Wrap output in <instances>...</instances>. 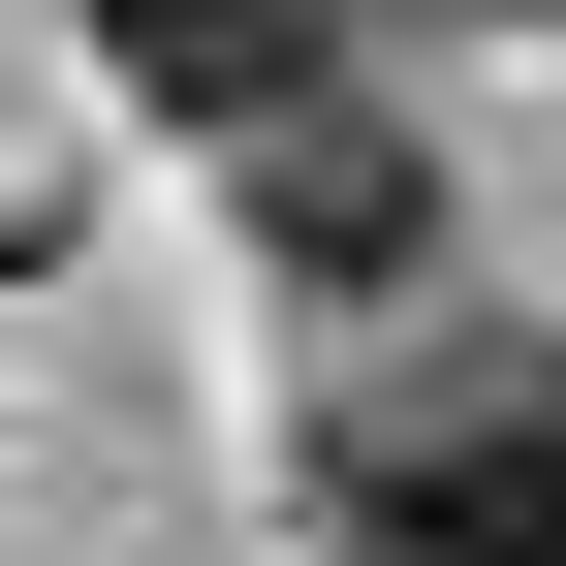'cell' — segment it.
<instances>
[{"mask_svg": "<svg viewBox=\"0 0 566 566\" xmlns=\"http://www.w3.org/2000/svg\"><path fill=\"white\" fill-rule=\"evenodd\" d=\"M346 566H566V346H504L472 409H409L346 472Z\"/></svg>", "mask_w": 566, "mask_h": 566, "instance_id": "obj_1", "label": "cell"}, {"mask_svg": "<svg viewBox=\"0 0 566 566\" xmlns=\"http://www.w3.org/2000/svg\"><path fill=\"white\" fill-rule=\"evenodd\" d=\"M95 63H126L158 126H221V158L346 126V0H95Z\"/></svg>", "mask_w": 566, "mask_h": 566, "instance_id": "obj_2", "label": "cell"}, {"mask_svg": "<svg viewBox=\"0 0 566 566\" xmlns=\"http://www.w3.org/2000/svg\"><path fill=\"white\" fill-rule=\"evenodd\" d=\"M252 221H283V283H441V158L346 95V126H283V158H252Z\"/></svg>", "mask_w": 566, "mask_h": 566, "instance_id": "obj_3", "label": "cell"}]
</instances>
